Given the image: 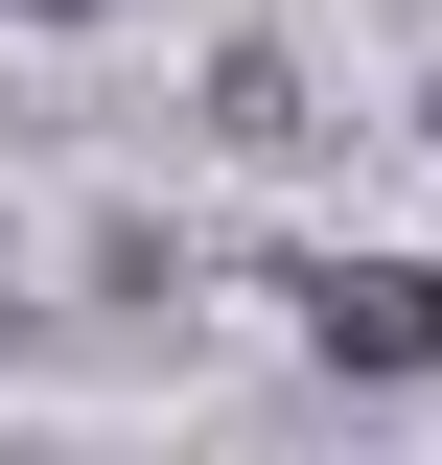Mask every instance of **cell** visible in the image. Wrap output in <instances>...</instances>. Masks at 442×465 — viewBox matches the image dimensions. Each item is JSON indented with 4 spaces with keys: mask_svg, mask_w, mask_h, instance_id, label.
Instances as JSON below:
<instances>
[{
    "mask_svg": "<svg viewBox=\"0 0 442 465\" xmlns=\"http://www.w3.org/2000/svg\"><path fill=\"white\" fill-rule=\"evenodd\" d=\"M303 349H326V372H442V280L419 256H326V280H303Z\"/></svg>",
    "mask_w": 442,
    "mask_h": 465,
    "instance_id": "obj_1",
    "label": "cell"
}]
</instances>
